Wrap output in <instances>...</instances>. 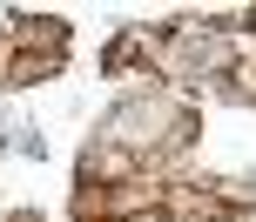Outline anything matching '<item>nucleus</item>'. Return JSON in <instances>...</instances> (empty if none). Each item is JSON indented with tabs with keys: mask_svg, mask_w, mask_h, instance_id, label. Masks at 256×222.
I'll return each instance as SVG.
<instances>
[{
	"mask_svg": "<svg viewBox=\"0 0 256 222\" xmlns=\"http://www.w3.org/2000/svg\"><path fill=\"white\" fill-rule=\"evenodd\" d=\"M142 175H155L142 155H128V148L102 142V135H88L74 155V189H122V182H142Z\"/></svg>",
	"mask_w": 256,
	"mask_h": 222,
	"instance_id": "f03ea898",
	"label": "nucleus"
},
{
	"mask_svg": "<svg viewBox=\"0 0 256 222\" xmlns=\"http://www.w3.org/2000/svg\"><path fill=\"white\" fill-rule=\"evenodd\" d=\"M0 222H48V216H40V209H7Z\"/></svg>",
	"mask_w": 256,
	"mask_h": 222,
	"instance_id": "7ed1b4c3",
	"label": "nucleus"
},
{
	"mask_svg": "<svg viewBox=\"0 0 256 222\" xmlns=\"http://www.w3.org/2000/svg\"><path fill=\"white\" fill-rule=\"evenodd\" d=\"M94 135L102 142L128 148V155H142L155 175H189V148L196 135H202V101H189L182 88H122L115 101L102 108V121H94Z\"/></svg>",
	"mask_w": 256,
	"mask_h": 222,
	"instance_id": "f257e3e1",
	"label": "nucleus"
}]
</instances>
